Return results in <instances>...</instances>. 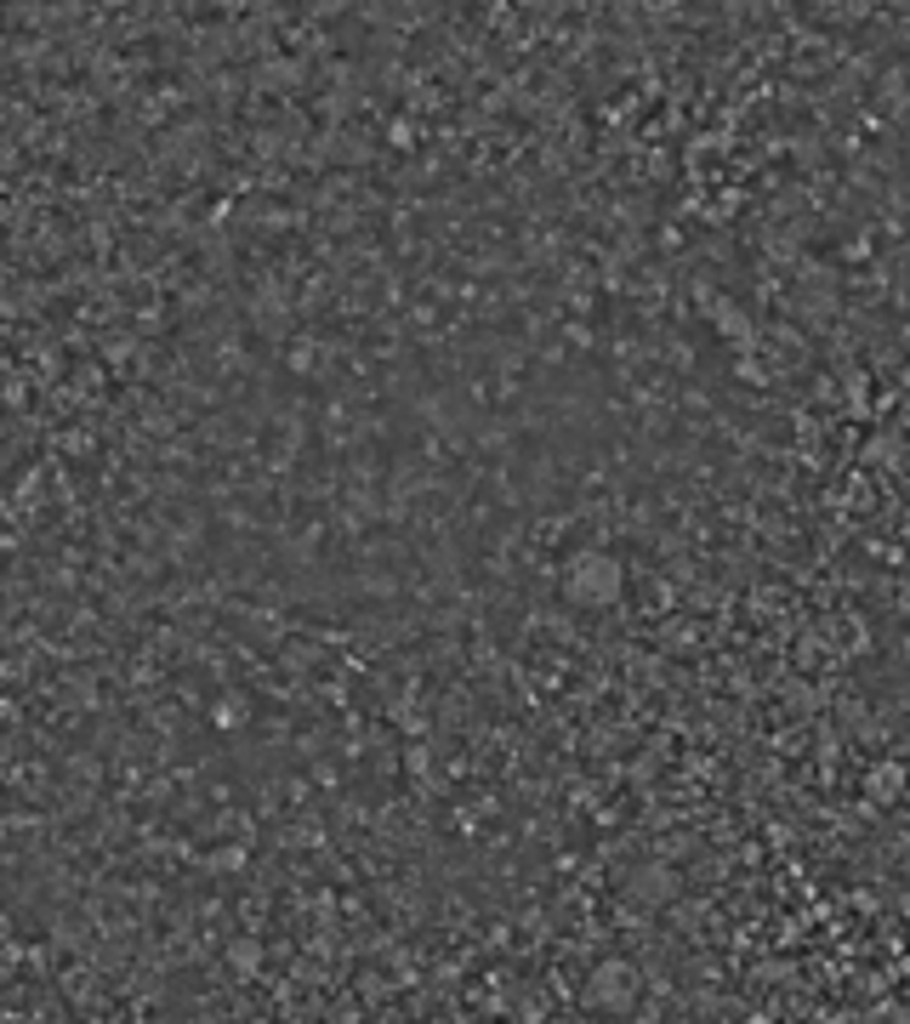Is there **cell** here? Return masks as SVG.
<instances>
[{"instance_id": "obj_1", "label": "cell", "mask_w": 910, "mask_h": 1024, "mask_svg": "<svg viewBox=\"0 0 910 1024\" xmlns=\"http://www.w3.org/2000/svg\"><path fill=\"white\" fill-rule=\"evenodd\" d=\"M620 593H626V570H620V558L598 553V546H592V553H575L564 564V598L575 609H609Z\"/></svg>"}, {"instance_id": "obj_2", "label": "cell", "mask_w": 910, "mask_h": 1024, "mask_svg": "<svg viewBox=\"0 0 910 1024\" xmlns=\"http://www.w3.org/2000/svg\"><path fill=\"white\" fill-rule=\"evenodd\" d=\"M638 968L631 962H604L598 973H592V984H586V1002L592 1007H604V1013H626V1007H638Z\"/></svg>"}]
</instances>
